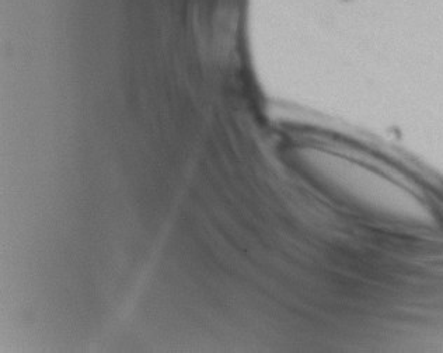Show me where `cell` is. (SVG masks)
I'll use <instances>...</instances> for the list:
<instances>
[]
</instances>
